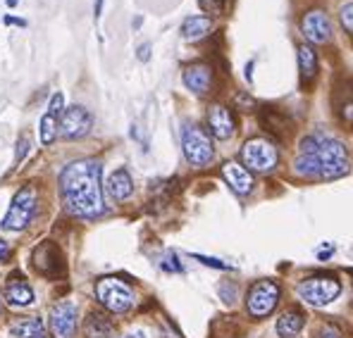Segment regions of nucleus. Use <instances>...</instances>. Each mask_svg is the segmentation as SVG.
<instances>
[{
  "instance_id": "1",
  "label": "nucleus",
  "mask_w": 353,
  "mask_h": 338,
  "mask_svg": "<svg viewBox=\"0 0 353 338\" xmlns=\"http://www.w3.org/2000/svg\"><path fill=\"white\" fill-rule=\"evenodd\" d=\"M60 193L70 215L93 220L103 212L101 162L98 160H77L67 165L60 174Z\"/></svg>"
},
{
  "instance_id": "2",
  "label": "nucleus",
  "mask_w": 353,
  "mask_h": 338,
  "mask_svg": "<svg viewBox=\"0 0 353 338\" xmlns=\"http://www.w3.org/2000/svg\"><path fill=\"white\" fill-rule=\"evenodd\" d=\"M294 171L303 179H339L349 171V153L336 138L310 134L299 145Z\"/></svg>"
},
{
  "instance_id": "3",
  "label": "nucleus",
  "mask_w": 353,
  "mask_h": 338,
  "mask_svg": "<svg viewBox=\"0 0 353 338\" xmlns=\"http://www.w3.org/2000/svg\"><path fill=\"white\" fill-rule=\"evenodd\" d=\"M341 293V284L332 274H315L299 284V295L313 308H325Z\"/></svg>"
},
{
  "instance_id": "4",
  "label": "nucleus",
  "mask_w": 353,
  "mask_h": 338,
  "mask_svg": "<svg viewBox=\"0 0 353 338\" xmlns=\"http://www.w3.org/2000/svg\"><path fill=\"white\" fill-rule=\"evenodd\" d=\"M279 162V153L277 145L268 138H251V141L243 143L241 148V165L248 171H258V174H265V171L274 169Z\"/></svg>"
},
{
  "instance_id": "5",
  "label": "nucleus",
  "mask_w": 353,
  "mask_h": 338,
  "mask_svg": "<svg viewBox=\"0 0 353 338\" xmlns=\"http://www.w3.org/2000/svg\"><path fill=\"white\" fill-rule=\"evenodd\" d=\"M181 148H184L186 160L194 167H205L212 160V155H215L210 136H208V131L201 129L199 124H184L181 127Z\"/></svg>"
},
{
  "instance_id": "6",
  "label": "nucleus",
  "mask_w": 353,
  "mask_h": 338,
  "mask_svg": "<svg viewBox=\"0 0 353 338\" xmlns=\"http://www.w3.org/2000/svg\"><path fill=\"white\" fill-rule=\"evenodd\" d=\"M96 298L105 310L115 312V315H122V312L132 310L134 291L129 284L119 282L115 277H105L96 284Z\"/></svg>"
},
{
  "instance_id": "7",
  "label": "nucleus",
  "mask_w": 353,
  "mask_h": 338,
  "mask_svg": "<svg viewBox=\"0 0 353 338\" xmlns=\"http://www.w3.org/2000/svg\"><path fill=\"white\" fill-rule=\"evenodd\" d=\"M36 202H39L36 189L34 186H24V189L12 198V205H10L8 215H5V220H3L5 231H22V229L29 224L31 217H34Z\"/></svg>"
},
{
  "instance_id": "8",
  "label": "nucleus",
  "mask_w": 353,
  "mask_h": 338,
  "mask_svg": "<svg viewBox=\"0 0 353 338\" xmlns=\"http://www.w3.org/2000/svg\"><path fill=\"white\" fill-rule=\"evenodd\" d=\"M279 286L274 282H258L248 288V295H246V308H248V315L251 317H268L270 312L277 308L279 303Z\"/></svg>"
},
{
  "instance_id": "9",
  "label": "nucleus",
  "mask_w": 353,
  "mask_h": 338,
  "mask_svg": "<svg viewBox=\"0 0 353 338\" xmlns=\"http://www.w3.org/2000/svg\"><path fill=\"white\" fill-rule=\"evenodd\" d=\"M34 267H36V272L48 279L62 277V274H65V257H62L60 248L50 241L41 243L34 251Z\"/></svg>"
},
{
  "instance_id": "10",
  "label": "nucleus",
  "mask_w": 353,
  "mask_h": 338,
  "mask_svg": "<svg viewBox=\"0 0 353 338\" xmlns=\"http://www.w3.org/2000/svg\"><path fill=\"white\" fill-rule=\"evenodd\" d=\"M301 31H303V36L310 43H315V45L327 43V41L332 39V24L325 10H320V8L308 10V12L301 17Z\"/></svg>"
},
{
  "instance_id": "11",
  "label": "nucleus",
  "mask_w": 353,
  "mask_h": 338,
  "mask_svg": "<svg viewBox=\"0 0 353 338\" xmlns=\"http://www.w3.org/2000/svg\"><path fill=\"white\" fill-rule=\"evenodd\" d=\"M91 114H88L86 107L81 105H72L67 107L65 112H62V119H60V134L65 138H70V141H74V138H81L86 136L88 131H91Z\"/></svg>"
},
{
  "instance_id": "12",
  "label": "nucleus",
  "mask_w": 353,
  "mask_h": 338,
  "mask_svg": "<svg viewBox=\"0 0 353 338\" xmlns=\"http://www.w3.org/2000/svg\"><path fill=\"white\" fill-rule=\"evenodd\" d=\"M50 326H53V334L58 338H72L77 331V308L70 300H62V303L53 305L50 310Z\"/></svg>"
},
{
  "instance_id": "13",
  "label": "nucleus",
  "mask_w": 353,
  "mask_h": 338,
  "mask_svg": "<svg viewBox=\"0 0 353 338\" xmlns=\"http://www.w3.org/2000/svg\"><path fill=\"white\" fill-rule=\"evenodd\" d=\"M208 129H210L212 136L220 138V141L232 138V136H234V131H236L234 112H232L230 107H225V105H212L210 110H208Z\"/></svg>"
},
{
  "instance_id": "14",
  "label": "nucleus",
  "mask_w": 353,
  "mask_h": 338,
  "mask_svg": "<svg viewBox=\"0 0 353 338\" xmlns=\"http://www.w3.org/2000/svg\"><path fill=\"white\" fill-rule=\"evenodd\" d=\"M184 84L196 96H208L212 91V84H215V72L205 62H194L184 70Z\"/></svg>"
},
{
  "instance_id": "15",
  "label": "nucleus",
  "mask_w": 353,
  "mask_h": 338,
  "mask_svg": "<svg viewBox=\"0 0 353 338\" xmlns=\"http://www.w3.org/2000/svg\"><path fill=\"white\" fill-rule=\"evenodd\" d=\"M62 96L55 93L50 98V105H48V112L41 117V124H39V134H41V143L43 145H50L58 136V129H60V119H62Z\"/></svg>"
},
{
  "instance_id": "16",
  "label": "nucleus",
  "mask_w": 353,
  "mask_h": 338,
  "mask_svg": "<svg viewBox=\"0 0 353 338\" xmlns=\"http://www.w3.org/2000/svg\"><path fill=\"white\" fill-rule=\"evenodd\" d=\"M222 176L232 186V191L239 196H248L253 191V176L243 165L239 162H225L222 165Z\"/></svg>"
},
{
  "instance_id": "17",
  "label": "nucleus",
  "mask_w": 353,
  "mask_h": 338,
  "mask_svg": "<svg viewBox=\"0 0 353 338\" xmlns=\"http://www.w3.org/2000/svg\"><path fill=\"white\" fill-rule=\"evenodd\" d=\"M5 300H8L12 308H27V305L34 303V291L24 282V277L12 274V277L8 279V284H5Z\"/></svg>"
},
{
  "instance_id": "18",
  "label": "nucleus",
  "mask_w": 353,
  "mask_h": 338,
  "mask_svg": "<svg viewBox=\"0 0 353 338\" xmlns=\"http://www.w3.org/2000/svg\"><path fill=\"white\" fill-rule=\"evenodd\" d=\"M261 124L268 129L270 134H277V136H287L292 131L294 122L284 110L279 107H263L261 110Z\"/></svg>"
},
{
  "instance_id": "19",
  "label": "nucleus",
  "mask_w": 353,
  "mask_h": 338,
  "mask_svg": "<svg viewBox=\"0 0 353 338\" xmlns=\"http://www.w3.org/2000/svg\"><path fill=\"white\" fill-rule=\"evenodd\" d=\"M299 70H301V84L303 88H310V84L318 76V55H315L313 45L301 43L299 48Z\"/></svg>"
},
{
  "instance_id": "20",
  "label": "nucleus",
  "mask_w": 353,
  "mask_h": 338,
  "mask_svg": "<svg viewBox=\"0 0 353 338\" xmlns=\"http://www.w3.org/2000/svg\"><path fill=\"white\" fill-rule=\"evenodd\" d=\"M105 186H108V193H110V198H112V200H117V202L127 200V198L134 193V181H132V176H129L127 169L112 171V174L108 176Z\"/></svg>"
},
{
  "instance_id": "21",
  "label": "nucleus",
  "mask_w": 353,
  "mask_h": 338,
  "mask_svg": "<svg viewBox=\"0 0 353 338\" xmlns=\"http://www.w3.org/2000/svg\"><path fill=\"white\" fill-rule=\"evenodd\" d=\"M210 31H212V19L203 17V14H194V17H186L181 22V39L191 41V43L205 39Z\"/></svg>"
},
{
  "instance_id": "22",
  "label": "nucleus",
  "mask_w": 353,
  "mask_h": 338,
  "mask_svg": "<svg viewBox=\"0 0 353 338\" xmlns=\"http://www.w3.org/2000/svg\"><path fill=\"white\" fill-rule=\"evenodd\" d=\"M303 326H305V315L301 310L292 308L277 317V326H274V329H277L279 338H292L299 334Z\"/></svg>"
},
{
  "instance_id": "23",
  "label": "nucleus",
  "mask_w": 353,
  "mask_h": 338,
  "mask_svg": "<svg viewBox=\"0 0 353 338\" xmlns=\"http://www.w3.org/2000/svg\"><path fill=\"white\" fill-rule=\"evenodd\" d=\"M112 334V321L101 312H91L86 319V336L88 338H108Z\"/></svg>"
},
{
  "instance_id": "24",
  "label": "nucleus",
  "mask_w": 353,
  "mask_h": 338,
  "mask_svg": "<svg viewBox=\"0 0 353 338\" xmlns=\"http://www.w3.org/2000/svg\"><path fill=\"white\" fill-rule=\"evenodd\" d=\"M12 336L14 338H36V336H43L46 329L39 319H22L19 324H14L12 329Z\"/></svg>"
},
{
  "instance_id": "25",
  "label": "nucleus",
  "mask_w": 353,
  "mask_h": 338,
  "mask_svg": "<svg viewBox=\"0 0 353 338\" xmlns=\"http://www.w3.org/2000/svg\"><path fill=\"white\" fill-rule=\"evenodd\" d=\"M339 19H341V27L349 31V36L353 39V0H351V3H346L344 8L339 10Z\"/></svg>"
},
{
  "instance_id": "26",
  "label": "nucleus",
  "mask_w": 353,
  "mask_h": 338,
  "mask_svg": "<svg viewBox=\"0 0 353 338\" xmlns=\"http://www.w3.org/2000/svg\"><path fill=\"white\" fill-rule=\"evenodd\" d=\"M199 5L205 10V12H210V14H220L222 10H225L227 0H199Z\"/></svg>"
},
{
  "instance_id": "27",
  "label": "nucleus",
  "mask_w": 353,
  "mask_h": 338,
  "mask_svg": "<svg viewBox=\"0 0 353 338\" xmlns=\"http://www.w3.org/2000/svg\"><path fill=\"white\" fill-rule=\"evenodd\" d=\"M318 338H344L336 324H323L318 331Z\"/></svg>"
},
{
  "instance_id": "28",
  "label": "nucleus",
  "mask_w": 353,
  "mask_h": 338,
  "mask_svg": "<svg viewBox=\"0 0 353 338\" xmlns=\"http://www.w3.org/2000/svg\"><path fill=\"white\" fill-rule=\"evenodd\" d=\"M196 260H201L208 267H215V269H232V264H225L222 260H215V257H205V255H194Z\"/></svg>"
},
{
  "instance_id": "29",
  "label": "nucleus",
  "mask_w": 353,
  "mask_h": 338,
  "mask_svg": "<svg viewBox=\"0 0 353 338\" xmlns=\"http://www.w3.org/2000/svg\"><path fill=\"white\" fill-rule=\"evenodd\" d=\"M160 267H163L165 272H181V264H176L174 255H168V257L163 260V264H160Z\"/></svg>"
},
{
  "instance_id": "30",
  "label": "nucleus",
  "mask_w": 353,
  "mask_h": 338,
  "mask_svg": "<svg viewBox=\"0 0 353 338\" xmlns=\"http://www.w3.org/2000/svg\"><path fill=\"white\" fill-rule=\"evenodd\" d=\"M27 150H29V138L22 136V141L17 143V162H22L24 155H27Z\"/></svg>"
},
{
  "instance_id": "31",
  "label": "nucleus",
  "mask_w": 353,
  "mask_h": 338,
  "mask_svg": "<svg viewBox=\"0 0 353 338\" xmlns=\"http://www.w3.org/2000/svg\"><path fill=\"white\" fill-rule=\"evenodd\" d=\"M148 57H150V45H148V43H143L141 48H139V60H141V62H146Z\"/></svg>"
},
{
  "instance_id": "32",
  "label": "nucleus",
  "mask_w": 353,
  "mask_h": 338,
  "mask_svg": "<svg viewBox=\"0 0 353 338\" xmlns=\"http://www.w3.org/2000/svg\"><path fill=\"white\" fill-rule=\"evenodd\" d=\"M8 257H10V246L5 241H0V262H5Z\"/></svg>"
},
{
  "instance_id": "33",
  "label": "nucleus",
  "mask_w": 353,
  "mask_h": 338,
  "mask_svg": "<svg viewBox=\"0 0 353 338\" xmlns=\"http://www.w3.org/2000/svg\"><path fill=\"white\" fill-rule=\"evenodd\" d=\"M101 12H103V0H96V19L101 17Z\"/></svg>"
},
{
  "instance_id": "34",
  "label": "nucleus",
  "mask_w": 353,
  "mask_h": 338,
  "mask_svg": "<svg viewBox=\"0 0 353 338\" xmlns=\"http://www.w3.org/2000/svg\"><path fill=\"white\" fill-rule=\"evenodd\" d=\"M8 5H10V8H14V5H17V0H8Z\"/></svg>"
},
{
  "instance_id": "35",
  "label": "nucleus",
  "mask_w": 353,
  "mask_h": 338,
  "mask_svg": "<svg viewBox=\"0 0 353 338\" xmlns=\"http://www.w3.org/2000/svg\"><path fill=\"white\" fill-rule=\"evenodd\" d=\"M36 338H46V334H43V336H36Z\"/></svg>"
},
{
  "instance_id": "36",
  "label": "nucleus",
  "mask_w": 353,
  "mask_h": 338,
  "mask_svg": "<svg viewBox=\"0 0 353 338\" xmlns=\"http://www.w3.org/2000/svg\"><path fill=\"white\" fill-rule=\"evenodd\" d=\"M0 310H3V305H0Z\"/></svg>"
}]
</instances>
